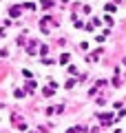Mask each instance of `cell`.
<instances>
[{"label":"cell","mask_w":126,"mask_h":133,"mask_svg":"<svg viewBox=\"0 0 126 133\" xmlns=\"http://www.w3.org/2000/svg\"><path fill=\"white\" fill-rule=\"evenodd\" d=\"M115 115H113V113H102V115H100V122H102V124H113V122H115Z\"/></svg>","instance_id":"6da1fadb"},{"label":"cell","mask_w":126,"mask_h":133,"mask_svg":"<svg viewBox=\"0 0 126 133\" xmlns=\"http://www.w3.org/2000/svg\"><path fill=\"white\" fill-rule=\"evenodd\" d=\"M9 14L13 16V18H18V16H20V7H11V9H9Z\"/></svg>","instance_id":"7a4b0ae2"},{"label":"cell","mask_w":126,"mask_h":133,"mask_svg":"<svg viewBox=\"0 0 126 133\" xmlns=\"http://www.w3.org/2000/svg\"><path fill=\"white\" fill-rule=\"evenodd\" d=\"M60 62H62V64H66V62H69V53H62V56H60Z\"/></svg>","instance_id":"3957f363"},{"label":"cell","mask_w":126,"mask_h":133,"mask_svg":"<svg viewBox=\"0 0 126 133\" xmlns=\"http://www.w3.org/2000/svg\"><path fill=\"white\" fill-rule=\"evenodd\" d=\"M33 89H36V82L29 80V82H27V91H33Z\"/></svg>","instance_id":"277c9868"}]
</instances>
